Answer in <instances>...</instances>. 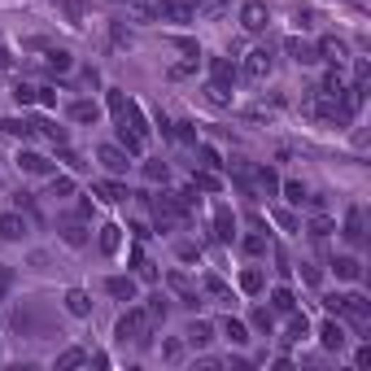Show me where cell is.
<instances>
[{"mask_svg":"<svg viewBox=\"0 0 371 371\" xmlns=\"http://www.w3.org/2000/svg\"><path fill=\"white\" fill-rule=\"evenodd\" d=\"M184 341L192 345V350H206V345L214 341V328L206 324V319H192V324H188V332H184Z\"/></svg>","mask_w":371,"mask_h":371,"instance_id":"4fadbf2b","label":"cell"},{"mask_svg":"<svg viewBox=\"0 0 371 371\" xmlns=\"http://www.w3.org/2000/svg\"><path fill=\"white\" fill-rule=\"evenodd\" d=\"M96 196H101V201H110V206H118V201H127V184H118V179H101L92 188Z\"/></svg>","mask_w":371,"mask_h":371,"instance_id":"d6986e66","label":"cell"},{"mask_svg":"<svg viewBox=\"0 0 371 371\" xmlns=\"http://www.w3.org/2000/svg\"><path fill=\"white\" fill-rule=\"evenodd\" d=\"M162 131H166L170 140H179V144H196V127H192V122H170V127L162 122Z\"/></svg>","mask_w":371,"mask_h":371,"instance_id":"d4e9b609","label":"cell"},{"mask_svg":"<svg viewBox=\"0 0 371 371\" xmlns=\"http://www.w3.org/2000/svg\"><path fill=\"white\" fill-rule=\"evenodd\" d=\"M18 166L27 170V175H48V170H53V162H48L44 153H31V148H22V153H18Z\"/></svg>","mask_w":371,"mask_h":371,"instance_id":"2e32d148","label":"cell"},{"mask_svg":"<svg viewBox=\"0 0 371 371\" xmlns=\"http://www.w3.org/2000/svg\"><path fill=\"white\" fill-rule=\"evenodd\" d=\"M66 310H70L74 319H88V314H92V297H88L83 288H70V293H66Z\"/></svg>","mask_w":371,"mask_h":371,"instance_id":"ffe728a7","label":"cell"},{"mask_svg":"<svg viewBox=\"0 0 371 371\" xmlns=\"http://www.w3.org/2000/svg\"><path fill=\"white\" fill-rule=\"evenodd\" d=\"M35 92H40V96H35V101H40V105H48V110H53V105H57V92H53V88H35Z\"/></svg>","mask_w":371,"mask_h":371,"instance_id":"f907efd6","label":"cell"},{"mask_svg":"<svg viewBox=\"0 0 371 371\" xmlns=\"http://www.w3.org/2000/svg\"><path fill=\"white\" fill-rule=\"evenodd\" d=\"M166 284L179 293V302H184V306H192V310H196V302H201V297H196V288L188 284V276H179V271H170V276H166Z\"/></svg>","mask_w":371,"mask_h":371,"instance_id":"ac0fdd59","label":"cell"},{"mask_svg":"<svg viewBox=\"0 0 371 371\" xmlns=\"http://www.w3.org/2000/svg\"><path fill=\"white\" fill-rule=\"evenodd\" d=\"M92 363V354H83V350H66V354H57V371H74V367H88Z\"/></svg>","mask_w":371,"mask_h":371,"instance_id":"f1b7e54d","label":"cell"},{"mask_svg":"<svg viewBox=\"0 0 371 371\" xmlns=\"http://www.w3.org/2000/svg\"><path fill=\"white\" fill-rule=\"evenodd\" d=\"M162 358H166V363H179V358H184V345H179V341H166V345H162Z\"/></svg>","mask_w":371,"mask_h":371,"instance_id":"7dc6e473","label":"cell"},{"mask_svg":"<svg viewBox=\"0 0 371 371\" xmlns=\"http://www.w3.org/2000/svg\"><path fill=\"white\" fill-rule=\"evenodd\" d=\"M201 288H206L210 297H218V302H232V288H228V284H223L218 276H206V280H201Z\"/></svg>","mask_w":371,"mask_h":371,"instance_id":"836d02e7","label":"cell"},{"mask_svg":"<svg viewBox=\"0 0 371 371\" xmlns=\"http://www.w3.org/2000/svg\"><path fill=\"white\" fill-rule=\"evenodd\" d=\"M210 74H214V83H228V88L240 79V70H236L228 57H214V61H210Z\"/></svg>","mask_w":371,"mask_h":371,"instance_id":"44dd1931","label":"cell"},{"mask_svg":"<svg viewBox=\"0 0 371 371\" xmlns=\"http://www.w3.org/2000/svg\"><path fill=\"white\" fill-rule=\"evenodd\" d=\"M310 332V324H306V314H297V310H288V332H284V341L293 345V341H302Z\"/></svg>","mask_w":371,"mask_h":371,"instance_id":"83f0119b","label":"cell"},{"mask_svg":"<svg viewBox=\"0 0 371 371\" xmlns=\"http://www.w3.org/2000/svg\"><path fill=\"white\" fill-rule=\"evenodd\" d=\"M280 192L288 196V201H293V206H302V201H306V188H302V184H297V179H288V184H280Z\"/></svg>","mask_w":371,"mask_h":371,"instance_id":"60d3db41","label":"cell"},{"mask_svg":"<svg viewBox=\"0 0 371 371\" xmlns=\"http://www.w3.org/2000/svg\"><path fill=\"white\" fill-rule=\"evenodd\" d=\"M350 5H363V0H350Z\"/></svg>","mask_w":371,"mask_h":371,"instance_id":"680465c9","label":"cell"},{"mask_svg":"<svg viewBox=\"0 0 371 371\" xmlns=\"http://www.w3.org/2000/svg\"><path fill=\"white\" fill-rule=\"evenodd\" d=\"M44 53H48L44 61H48V70H53V74H66V70L74 66V61H70V53H66V48H44Z\"/></svg>","mask_w":371,"mask_h":371,"instance_id":"4316f807","label":"cell"},{"mask_svg":"<svg viewBox=\"0 0 371 371\" xmlns=\"http://www.w3.org/2000/svg\"><path fill=\"white\" fill-rule=\"evenodd\" d=\"M144 175L153 179V184H158V179L166 184V175H170V170H166V162H148V166H144Z\"/></svg>","mask_w":371,"mask_h":371,"instance_id":"bcb514c9","label":"cell"},{"mask_svg":"<svg viewBox=\"0 0 371 371\" xmlns=\"http://www.w3.org/2000/svg\"><path fill=\"white\" fill-rule=\"evenodd\" d=\"M153 218H158V232H170V228L184 223L188 214H184V206L175 201V192H162L158 201H153Z\"/></svg>","mask_w":371,"mask_h":371,"instance_id":"7a4b0ae2","label":"cell"},{"mask_svg":"<svg viewBox=\"0 0 371 371\" xmlns=\"http://www.w3.org/2000/svg\"><path fill=\"white\" fill-rule=\"evenodd\" d=\"M354 367H358V371H367V367H371V345H363V350L354 354Z\"/></svg>","mask_w":371,"mask_h":371,"instance_id":"f5cc1de1","label":"cell"},{"mask_svg":"<svg viewBox=\"0 0 371 371\" xmlns=\"http://www.w3.org/2000/svg\"><path fill=\"white\" fill-rule=\"evenodd\" d=\"M148 332H153V319H148V310L144 306H131L127 314L118 319V328H114V336L122 341V345H148Z\"/></svg>","mask_w":371,"mask_h":371,"instance_id":"6da1fadb","label":"cell"},{"mask_svg":"<svg viewBox=\"0 0 371 371\" xmlns=\"http://www.w3.org/2000/svg\"><path fill=\"white\" fill-rule=\"evenodd\" d=\"M271 310H280V314L297 310V297H293V288H276V293H271Z\"/></svg>","mask_w":371,"mask_h":371,"instance_id":"1f68e13d","label":"cell"},{"mask_svg":"<svg viewBox=\"0 0 371 371\" xmlns=\"http://www.w3.org/2000/svg\"><path fill=\"white\" fill-rule=\"evenodd\" d=\"M332 232H336V223H332V218H328V214H319V218H314V223H310V236H314V240H328V236H332Z\"/></svg>","mask_w":371,"mask_h":371,"instance_id":"e575fe53","label":"cell"},{"mask_svg":"<svg viewBox=\"0 0 371 371\" xmlns=\"http://www.w3.org/2000/svg\"><path fill=\"white\" fill-rule=\"evenodd\" d=\"M96 162H101L110 175H127V166H131V158H127V148H122V144H101V148H96Z\"/></svg>","mask_w":371,"mask_h":371,"instance_id":"5b68a950","label":"cell"},{"mask_svg":"<svg viewBox=\"0 0 371 371\" xmlns=\"http://www.w3.org/2000/svg\"><path fill=\"white\" fill-rule=\"evenodd\" d=\"M153 18L158 22H196V9H192V0H153Z\"/></svg>","mask_w":371,"mask_h":371,"instance_id":"3957f363","label":"cell"},{"mask_svg":"<svg viewBox=\"0 0 371 371\" xmlns=\"http://www.w3.org/2000/svg\"><path fill=\"white\" fill-rule=\"evenodd\" d=\"M341 236L350 240V245H363V236H367V232H363V210H358V206L345 210V228H341Z\"/></svg>","mask_w":371,"mask_h":371,"instance_id":"5bb4252c","label":"cell"},{"mask_svg":"<svg viewBox=\"0 0 371 371\" xmlns=\"http://www.w3.org/2000/svg\"><path fill=\"white\" fill-rule=\"evenodd\" d=\"M240 288L249 293V297L262 293V271H254V266H249V271H240Z\"/></svg>","mask_w":371,"mask_h":371,"instance_id":"d590c367","label":"cell"},{"mask_svg":"<svg viewBox=\"0 0 371 371\" xmlns=\"http://www.w3.org/2000/svg\"><path fill=\"white\" fill-rule=\"evenodd\" d=\"M302 276H306V284H319V266H310V262H302Z\"/></svg>","mask_w":371,"mask_h":371,"instance_id":"9f6ffc18","label":"cell"},{"mask_svg":"<svg viewBox=\"0 0 371 371\" xmlns=\"http://www.w3.org/2000/svg\"><path fill=\"white\" fill-rule=\"evenodd\" d=\"M336 314L354 319V324H371V302H367L363 293H345L341 302H336Z\"/></svg>","mask_w":371,"mask_h":371,"instance_id":"277c9868","label":"cell"},{"mask_svg":"<svg viewBox=\"0 0 371 371\" xmlns=\"http://www.w3.org/2000/svg\"><path fill=\"white\" fill-rule=\"evenodd\" d=\"M245 254H266V236H245Z\"/></svg>","mask_w":371,"mask_h":371,"instance_id":"c3c4849f","label":"cell"},{"mask_svg":"<svg viewBox=\"0 0 371 371\" xmlns=\"http://www.w3.org/2000/svg\"><path fill=\"white\" fill-rule=\"evenodd\" d=\"M148 319H153V324H166V302H162V297H148Z\"/></svg>","mask_w":371,"mask_h":371,"instance_id":"7bdbcfd3","label":"cell"},{"mask_svg":"<svg viewBox=\"0 0 371 371\" xmlns=\"http://www.w3.org/2000/svg\"><path fill=\"white\" fill-rule=\"evenodd\" d=\"M9 288H13V271H9V266H0V302L9 297Z\"/></svg>","mask_w":371,"mask_h":371,"instance_id":"681fc988","label":"cell"},{"mask_svg":"<svg viewBox=\"0 0 371 371\" xmlns=\"http://www.w3.org/2000/svg\"><path fill=\"white\" fill-rule=\"evenodd\" d=\"M254 328H258V332H266V336H271V328H276V314H271V310H266V306H258V310H254Z\"/></svg>","mask_w":371,"mask_h":371,"instance_id":"74e56055","label":"cell"},{"mask_svg":"<svg viewBox=\"0 0 371 371\" xmlns=\"http://www.w3.org/2000/svg\"><path fill=\"white\" fill-rule=\"evenodd\" d=\"M345 341H350V336H345V328L336 324V319H328V324L324 328H319V345H324V350H345Z\"/></svg>","mask_w":371,"mask_h":371,"instance_id":"7c38bea8","label":"cell"},{"mask_svg":"<svg viewBox=\"0 0 371 371\" xmlns=\"http://www.w3.org/2000/svg\"><path fill=\"white\" fill-rule=\"evenodd\" d=\"M223 336H228L232 345H249V328H245L240 319H223Z\"/></svg>","mask_w":371,"mask_h":371,"instance_id":"484cf974","label":"cell"},{"mask_svg":"<svg viewBox=\"0 0 371 371\" xmlns=\"http://www.w3.org/2000/svg\"><path fill=\"white\" fill-rule=\"evenodd\" d=\"M214 236H218L223 245L236 240V218H232V210H223V206L214 210Z\"/></svg>","mask_w":371,"mask_h":371,"instance_id":"e0dca14e","label":"cell"},{"mask_svg":"<svg viewBox=\"0 0 371 371\" xmlns=\"http://www.w3.org/2000/svg\"><path fill=\"white\" fill-rule=\"evenodd\" d=\"M196 188H201V192H218V188H223V179L214 175V170H196Z\"/></svg>","mask_w":371,"mask_h":371,"instance_id":"8d00e7d4","label":"cell"},{"mask_svg":"<svg viewBox=\"0 0 371 371\" xmlns=\"http://www.w3.org/2000/svg\"><path fill=\"white\" fill-rule=\"evenodd\" d=\"M57 158H61V162H66L70 170H83V166H88V162H83L79 153H74V148H70V144H57Z\"/></svg>","mask_w":371,"mask_h":371,"instance_id":"f35d334b","label":"cell"},{"mask_svg":"<svg viewBox=\"0 0 371 371\" xmlns=\"http://www.w3.org/2000/svg\"><path fill=\"white\" fill-rule=\"evenodd\" d=\"M61 5H66V13H70V22H74V27H79V22H83V13H79V0H61Z\"/></svg>","mask_w":371,"mask_h":371,"instance_id":"db71d44e","label":"cell"},{"mask_svg":"<svg viewBox=\"0 0 371 371\" xmlns=\"http://www.w3.org/2000/svg\"><path fill=\"white\" fill-rule=\"evenodd\" d=\"M31 232V223H27V214H18V210H9V214H0V240H22Z\"/></svg>","mask_w":371,"mask_h":371,"instance_id":"9c48e42d","label":"cell"},{"mask_svg":"<svg viewBox=\"0 0 371 371\" xmlns=\"http://www.w3.org/2000/svg\"><path fill=\"white\" fill-rule=\"evenodd\" d=\"M332 271H336V280H363V262H358L354 254L336 258V262H332Z\"/></svg>","mask_w":371,"mask_h":371,"instance_id":"603a6c76","label":"cell"},{"mask_svg":"<svg viewBox=\"0 0 371 371\" xmlns=\"http://www.w3.org/2000/svg\"><path fill=\"white\" fill-rule=\"evenodd\" d=\"M53 196H74V179L70 175H53V188H48Z\"/></svg>","mask_w":371,"mask_h":371,"instance_id":"b9f144b4","label":"cell"},{"mask_svg":"<svg viewBox=\"0 0 371 371\" xmlns=\"http://www.w3.org/2000/svg\"><path fill=\"white\" fill-rule=\"evenodd\" d=\"M35 96H40V92H35L31 83H13V101H18V105H35Z\"/></svg>","mask_w":371,"mask_h":371,"instance_id":"ab89813d","label":"cell"},{"mask_svg":"<svg viewBox=\"0 0 371 371\" xmlns=\"http://www.w3.org/2000/svg\"><path fill=\"white\" fill-rule=\"evenodd\" d=\"M314 53H319V61L345 66V61H350V44H345V40H336V35H324V40L314 44Z\"/></svg>","mask_w":371,"mask_h":371,"instance_id":"52a82bcc","label":"cell"},{"mask_svg":"<svg viewBox=\"0 0 371 371\" xmlns=\"http://www.w3.org/2000/svg\"><path fill=\"white\" fill-rule=\"evenodd\" d=\"M245 79H266L271 74V48H254V53H245Z\"/></svg>","mask_w":371,"mask_h":371,"instance_id":"ba28073f","label":"cell"},{"mask_svg":"<svg viewBox=\"0 0 371 371\" xmlns=\"http://www.w3.org/2000/svg\"><path fill=\"white\" fill-rule=\"evenodd\" d=\"M9 66H13V57H9V53H5V48H0V74H5V70H9Z\"/></svg>","mask_w":371,"mask_h":371,"instance_id":"6f0895ef","label":"cell"},{"mask_svg":"<svg viewBox=\"0 0 371 371\" xmlns=\"http://www.w3.org/2000/svg\"><path fill=\"white\" fill-rule=\"evenodd\" d=\"M114 5H118V0H114Z\"/></svg>","mask_w":371,"mask_h":371,"instance_id":"91938a15","label":"cell"},{"mask_svg":"<svg viewBox=\"0 0 371 371\" xmlns=\"http://www.w3.org/2000/svg\"><path fill=\"white\" fill-rule=\"evenodd\" d=\"M61 240H66V245H74V249H79V245L88 240V232H83V223H79V218H70V223H61Z\"/></svg>","mask_w":371,"mask_h":371,"instance_id":"f546056e","label":"cell"},{"mask_svg":"<svg viewBox=\"0 0 371 371\" xmlns=\"http://www.w3.org/2000/svg\"><path fill=\"white\" fill-rule=\"evenodd\" d=\"M228 5H232V0H196L192 9H196V13H223Z\"/></svg>","mask_w":371,"mask_h":371,"instance_id":"f6af8a7d","label":"cell"},{"mask_svg":"<svg viewBox=\"0 0 371 371\" xmlns=\"http://www.w3.org/2000/svg\"><path fill=\"white\" fill-rule=\"evenodd\" d=\"M118 245H122V228H118V223L101 228V249H105V254H118Z\"/></svg>","mask_w":371,"mask_h":371,"instance_id":"d6a6232c","label":"cell"},{"mask_svg":"<svg viewBox=\"0 0 371 371\" xmlns=\"http://www.w3.org/2000/svg\"><path fill=\"white\" fill-rule=\"evenodd\" d=\"M276 223H280V228H284V232H297V218H293L288 210H276Z\"/></svg>","mask_w":371,"mask_h":371,"instance_id":"816d5d0a","label":"cell"},{"mask_svg":"<svg viewBox=\"0 0 371 371\" xmlns=\"http://www.w3.org/2000/svg\"><path fill=\"white\" fill-rule=\"evenodd\" d=\"M122 105H127V96H122V92H110V110H114V118L122 114Z\"/></svg>","mask_w":371,"mask_h":371,"instance_id":"11a10c76","label":"cell"},{"mask_svg":"<svg viewBox=\"0 0 371 371\" xmlns=\"http://www.w3.org/2000/svg\"><path fill=\"white\" fill-rule=\"evenodd\" d=\"M70 118H74V122H96V118H101V110H96V101H74V105H70Z\"/></svg>","mask_w":371,"mask_h":371,"instance_id":"4dcf8cb0","label":"cell"},{"mask_svg":"<svg viewBox=\"0 0 371 371\" xmlns=\"http://www.w3.org/2000/svg\"><path fill=\"white\" fill-rule=\"evenodd\" d=\"M201 162H206V170H223V166H228L218 158V148H210V144H201Z\"/></svg>","mask_w":371,"mask_h":371,"instance_id":"ee69618b","label":"cell"},{"mask_svg":"<svg viewBox=\"0 0 371 371\" xmlns=\"http://www.w3.org/2000/svg\"><path fill=\"white\" fill-rule=\"evenodd\" d=\"M284 48H288V57H293L297 66H314V61H319V53H314V44H306V40H297V35H288V40H284Z\"/></svg>","mask_w":371,"mask_h":371,"instance_id":"8fae6325","label":"cell"},{"mask_svg":"<svg viewBox=\"0 0 371 371\" xmlns=\"http://www.w3.org/2000/svg\"><path fill=\"white\" fill-rule=\"evenodd\" d=\"M206 101H210L214 110H232V88H228V83H214V79H210V83H206Z\"/></svg>","mask_w":371,"mask_h":371,"instance_id":"7402d4cb","label":"cell"},{"mask_svg":"<svg viewBox=\"0 0 371 371\" xmlns=\"http://www.w3.org/2000/svg\"><path fill=\"white\" fill-rule=\"evenodd\" d=\"M0 131L27 140V136H35V122H27V118H0Z\"/></svg>","mask_w":371,"mask_h":371,"instance_id":"cb8c5ba5","label":"cell"},{"mask_svg":"<svg viewBox=\"0 0 371 371\" xmlns=\"http://www.w3.org/2000/svg\"><path fill=\"white\" fill-rule=\"evenodd\" d=\"M266 22H271V9L262 5V0H245V5H240V27L245 31H266Z\"/></svg>","mask_w":371,"mask_h":371,"instance_id":"8992f818","label":"cell"},{"mask_svg":"<svg viewBox=\"0 0 371 371\" xmlns=\"http://www.w3.org/2000/svg\"><path fill=\"white\" fill-rule=\"evenodd\" d=\"M249 175H254V192H258V196H276V192H280V175H276L271 166H254Z\"/></svg>","mask_w":371,"mask_h":371,"instance_id":"30bf717a","label":"cell"},{"mask_svg":"<svg viewBox=\"0 0 371 371\" xmlns=\"http://www.w3.org/2000/svg\"><path fill=\"white\" fill-rule=\"evenodd\" d=\"M105 293L118 297V302H136V280L131 276H110L105 280Z\"/></svg>","mask_w":371,"mask_h":371,"instance_id":"9a60e30c","label":"cell"}]
</instances>
